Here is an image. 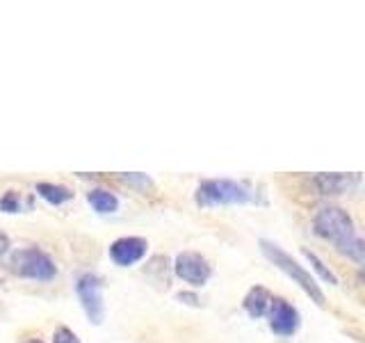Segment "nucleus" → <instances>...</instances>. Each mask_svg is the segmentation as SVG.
Listing matches in <instances>:
<instances>
[{"label":"nucleus","instance_id":"nucleus-15","mask_svg":"<svg viewBox=\"0 0 365 343\" xmlns=\"http://www.w3.org/2000/svg\"><path fill=\"white\" fill-rule=\"evenodd\" d=\"M53 343H80L78 334L68 327H57L53 332Z\"/></svg>","mask_w":365,"mask_h":343},{"label":"nucleus","instance_id":"nucleus-5","mask_svg":"<svg viewBox=\"0 0 365 343\" xmlns=\"http://www.w3.org/2000/svg\"><path fill=\"white\" fill-rule=\"evenodd\" d=\"M76 293L78 300L85 309V316L89 318V323L101 325L106 320V300H103V279L94 272L80 274L76 282Z\"/></svg>","mask_w":365,"mask_h":343},{"label":"nucleus","instance_id":"nucleus-7","mask_svg":"<svg viewBox=\"0 0 365 343\" xmlns=\"http://www.w3.org/2000/svg\"><path fill=\"white\" fill-rule=\"evenodd\" d=\"M174 270L182 282H187L192 286L208 284L212 274V266L208 263V259L199 254V252H180L174 261Z\"/></svg>","mask_w":365,"mask_h":343},{"label":"nucleus","instance_id":"nucleus-8","mask_svg":"<svg viewBox=\"0 0 365 343\" xmlns=\"http://www.w3.org/2000/svg\"><path fill=\"white\" fill-rule=\"evenodd\" d=\"M148 252V240L140 236H123L110 245V259L121 268H130L140 263Z\"/></svg>","mask_w":365,"mask_h":343},{"label":"nucleus","instance_id":"nucleus-4","mask_svg":"<svg viewBox=\"0 0 365 343\" xmlns=\"http://www.w3.org/2000/svg\"><path fill=\"white\" fill-rule=\"evenodd\" d=\"M7 266L11 272L19 274V277L34 279V282H51L57 274L55 261L39 247H23V249L11 252Z\"/></svg>","mask_w":365,"mask_h":343},{"label":"nucleus","instance_id":"nucleus-6","mask_svg":"<svg viewBox=\"0 0 365 343\" xmlns=\"http://www.w3.org/2000/svg\"><path fill=\"white\" fill-rule=\"evenodd\" d=\"M267 318H269V329L279 337H292L302 325V314L297 312L294 304L283 300V297H272Z\"/></svg>","mask_w":365,"mask_h":343},{"label":"nucleus","instance_id":"nucleus-11","mask_svg":"<svg viewBox=\"0 0 365 343\" xmlns=\"http://www.w3.org/2000/svg\"><path fill=\"white\" fill-rule=\"evenodd\" d=\"M87 202H89V206L94 209L96 213H101V215H108V213H114L119 209V199L114 197L112 192H108V190H91L89 194H87Z\"/></svg>","mask_w":365,"mask_h":343},{"label":"nucleus","instance_id":"nucleus-9","mask_svg":"<svg viewBox=\"0 0 365 343\" xmlns=\"http://www.w3.org/2000/svg\"><path fill=\"white\" fill-rule=\"evenodd\" d=\"M313 183L317 186V190L322 194H329V197H336V194H345L349 192L354 186L359 183V177L356 174H317L313 179Z\"/></svg>","mask_w":365,"mask_h":343},{"label":"nucleus","instance_id":"nucleus-14","mask_svg":"<svg viewBox=\"0 0 365 343\" xmlns=\"http://www.w3.org/2000/svg\"><path fill=\"white\" fill-rule=\"evenodd\" d=\"M0 211L5 213H19L21 211V197L16 190H7L0 199Z\"/></svg>","mask_w":365,"mask_h":343},{"label":"nucleus","instance_id":"nucleus-17","mask_svg":"<svg viewBox=\"0 0 365 343\" xmlns=\"http://www.w3.org/2000/svg\"><path fill=\"white\" fill-rule=\"evenodd\" d=\"M178 300L185 302V304H192V307H199V297L192 295V293H178Z\"/></svg>","mask_w":365,"mask_h":343},{"label":"nucleus","instance_id":"nucleus-1","mask_svg":"<svg viewBox=\"0 0 365 343\" xmlns=\"http://www.w3.org/2000/svg\"><path fill=\"white\" fill-rule=\"evenodd\" d=\"M315 234L322 236L324 240H331L338 252L347 254L351 261H356L359 266L363 263V254H365V247H363V240L356 234V227H354L351 215L340 209V206H322L317 213H315Z\"/></svg>","mask_w":365,"mask_h":343},{"label":"nucleus","instance_id":"nucleus-3","mask_svg":"<svg viewBox=\"0 0 365 343\" xmlns=\"http://www.w3.org/2000/svg\"><path fill=\"white\" fill-rule=\"evenodd\" d=\"M199 206L203 209H215V206H237V204H249L254 199V192L249 186L231 179H208L201 181L197 194H194Z\"/></svg>","mask_w":365,"mask_h":343},{"label":"nucleus","instance_id":"nucleus-18","mask_svg":"<svg viewBox=\"0 0 365 343\" xmlns=\"http://www.w3.org/2000/svg\"><path fill=\"white\" fill-rule=\"evenodd\" d=\"M7 249H9V238L5 234H0V257H3Z\"/></svg>","mask_w":365,"mask_h":343},{"label":"nucleus","instance_id":"nucleus-16","mask_svg":"<svg viewBox=\"0 0 365 343\" xmlns=\"http://www.w3.org/2000/svg\"><path fill=\"white\" fill-rule=\"evenodd\" d=\"M121 179L128 183V186H137V188L151 186V179H148L146 174H140V172H133V174H121Z\"/></svg>","mask_w":365,"mask_h":343},{"label":"nucleus","instance_id":"nucleus-12","mask_svg":"<svg viewBox=\"0 0 365 343\" xmlns=\"http://www.w3.org/2000/svg\"><path fill=\"white\" fill-rule=\"evenodd\" d=\"M37 194L48 204H53V206L66 204L68 199L73 197L71 190L64 188V186H57V183H37Z\"/></svg>","mask_w":365,"mask_h":343},{"label":"nucleus","instance_id":"nucleus-2","mask_svg":"<svg viewBox=\"0 0 365 343\" xmlns=\"http://www.w3.org/2000/svg\"><path fill=\"white\" fill-rule=\"evenodd\" d=\"M260 249H262V254H265V259L272 263V266L288 274V277H290L297 286H299V289H302L308 297H311V300H313L317 307H324V304H327V297H324L322 289H319V284L315 282L313 274L308 272L299 261L292 259L283 247H279L277 243H272V240H265V238L260 240Z\"/></svg>","mask_w":365,"mask_h":343},{"label":"nucleus","instance_id":"nucleus-19","mask_svg":"<svg viewBox=\"0 0 365 343\" xmlns=\"http://www.w3.org/2000/svg\"><path fill=\"white\" fill-rule=\"evenodd\" d=\"M23 343H43V341H41V339H26Z\"/></svg>","mask_w":365,"mask_h":343},{"label":"nucleus","instance_id":"nucleus-10","mask_svg":"<svg viewBox=\"0 0 365 343\" xmlns=\"http://www.w3.org/2000/svg\"><path fill=\"white\" fill-rule=\"evenodd\" d=\"M272 293L265 289V286H251L249 293L245 295V312L251 316V318H262V316H267V309L272 304Z\"/></svg>","mask_w":365,"mask_h":343},{"label":"nucleus","instance_id":"nucleus-13","mask_svg":"<svg viewBox=\"0 0 365 343\" xmlns=\"http://www.w3.org/2000/svg\"><path fill=\"white\" fill-rule=\"evenodd\" d=\"M302 254L308 259V263H311V266H313V270L319 274V279H322V282H329L331 286H336L338 284V277H336V274H334V270H329L327 268V263L322 261V259H319L317 254H315V252H311V249H302Z\"/></svg>","mask_w":365,"mask_h":343}]
</instances>
